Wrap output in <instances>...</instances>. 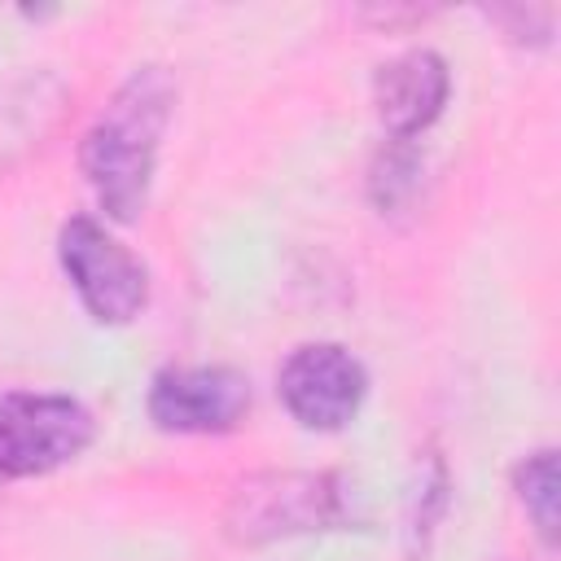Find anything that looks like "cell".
Instances as JSON below:
<instances>
[{
    "label": "cell",
    "mask_w": 561,
    "mask_h": 561,
    "mask_svg": "<svg viewBox=\"0 0 561 561\" xmlns=\"http://www.w3.org/2000/svg\"><path fill=\"white\" fill-rule=\"evenodd\" d=\"M171 105H175L171 70L140 66L118 83V92L105 101V110L83 131L79 171L92 184L105 219L131 224L145 210L158 145L171 123Z\"/></svg>",
    "instance_id": "1"
},
{
    "label": "cell",
    "mask_w": 561,
    "mask_h": 561,
    "mask_svg": "<svg viewBox=\"0 0 561 561\" xmlns=\"http://www.w3.org/2000/svg\"><path fill=\"white\" fill-rule=\"evenodd\" d=\"M346 522V486L333 473H259L245 478L224 513L232 543H272Z\"/></svg>",
    "instance_id": "2"
},
{
    "label": "cell",
    "mask_w": 561,
    "mask_h": 561,
    "mask_svg": "<svg viewBox=\"0 0 561 561\" xmlns=\"http://www.w3.org/2000/svg\"><path fill=\"white\" fill-rule=\"evenodd\" d=\"M57 259L83 311L96 324H127L149 302L145 263L92 215H70L57 232Z\"/></svg>",
    "instance_id": "3"
},
{
    "label": "cell",
    "mask_w": 561,
    "mask_h": 561,
    "mask_svg": "<svg viewBox=\"0 0 561 561\" xmlns=\"http://www.w3.org/2000/svg\"><path fill=\"white\" fill-rule=\"evenodd\" d=\"M92 412L70 394L9 390L0 394V478H39L88 451Z\"/></svg>",
    "instance_id": "4"
},
{
    "label": "cell",
    "mask_w": 561,
    "mask_h": 561,
    "mask_svg": "<svg viewBox=\"0 0 561 561\" xmlns=\"http://www.w3.org/2000/svg\"><path fill=\"white\" fill-rule=\"evenodd\" d=\"M145 412L167 434H228L250 412V381L228 364H180L149 381Z\"/></svg>",
    "instance_id": "5"
},
{
    "label": "cell",
    "mask_w": 561,
    "mask_h": 561,
    "mask_svg": "<svg viewBox=\"0 0 561 561\" xmlns=\"http://www.w3.org/2000/svg\"><path fill=\"white\" fill-rule=\"evenodd\" d=\"M276 390L285 412L302 425V430H342L364 394H368V373L364 364L337 346V342H307L298 351H289V359L276 373Z\"/></svg>",
    "instance_id": "6"
},
{
    "label": "cell",
    "mask_w": 561,
    "mask_h": 561,
    "mask_svg": "<svg viewBox=\"0 0 561 561\" xmlns=\"http://www.w3.org/2000/svg\"><path fill=\"white\" fill-rule=\"evenodd\" d=\"M447 92H451V75L434 48H408L394 61H386L373 79L377 118L394 140L421 136L443 114Z\"/></svg>",
    "instance_id": "7"
},
{
    "label": "cell",
    "mask_w": 561,
    "mask_h": 561,
    "mask_svg": "<svg viewBox=\"0 0 561 561\" xmlns=\"http://www.w3.org/2000/svg\"><path fill=\"white\" fill-rule=\"evenodd\" d=\"M513 491H517L526 517L535 522L539 539L552 543V539H557V451H552V447L530 451V456L513 469Z\"/></svg>",
    "instance_id": "8"
},
{
    "label": "cell",
    "mask_w": 561,
    "mask_h": 561,
    "mask_svg": "<svg viewBox=\"0 0 561 561\" xmlns=\"http://www.w3.org/2000/svg\"><path fill=\"white\" fill-rule=\"evenodd\" d=\"M447 500V469L438 456H430V482L421 478L416 495H412V517H408V535H412V548H425L434 522H438V508Z\"/></svg>",
    "instance_id": "9"
}]
</instances>
